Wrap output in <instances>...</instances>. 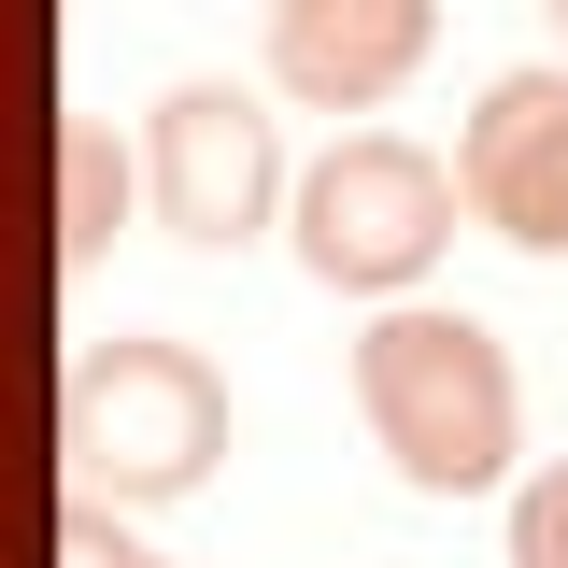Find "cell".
Returning <instances> with one entry per match:
<instances>
[{"instance_id": "10", "label": "cell", "mask_w": 568, "mask_h": 568, "mask_svg": "<svg viewBox=\"0 0 568 568\" xmlns=\"http://www.w3.org/2000/svg\"><path fill=\"white\" fill-rule=\"evenodd\" d=\"M555 43H568V0H555Z\"/></svg>"}, {"instance_id": "5", "label": "cell", "mask_w": 568, "mask_h": 568, "mask_svg": "<svg viewBox=\"0 0 568 568\" xmlns=\"http://www.w3.org/2000/svg\"><path fill=\"white\" fill-rule=\"evenodd\" d=\"M455 200L484 213L511 256H568V58L497 71L455 129Z\"/></svg>"}, {"instance_id": "8", "label": "cell", "mask_w": 568, "mask_h": 568, "mask_svg": "<svg viewBox=\"0 0 568 568\" xmlns=\"http://www.w3.org/2000/svg\"><path fill=\"white\" fill-rule=\"evenodd\" d=\"M511 568H568V455L511 484Z\"/></svg>"}, {"instance_id": "1", "label": "cell", "mask_w": 568, "mask_h": 568, "mask_svg": "<svg viewBox=\"0 0 568 568\" xmlns=\"http://www.w3.org/2000/svg\"><path fill=\"white\" fill-rule=\"evenodd\" d=\"M355 413L384 440V469L413 497H484L511 484V440H526V384H511V342L484 313H369L355 327Z\"/></svg>"}, {"instance_id": "9", "label": "cell", "mask_w": 568, "mask_h": 568, "mask_svg": "<svg viewBox=\"0 0 568 568\" xmlns=\"http://www.w3.org/2000/svg\"><path fill=\"white\" fill-rule=\"evenodd\" d=\"M58 568H156V555H142L100 497H71V511H58Z\"/></svg>"}, {"instance_id": "7", "label": "cell", "mask_w": 568, "mask_h": 568, "mask_svg": "<svg viewBox=\"0 0 568 568\" xmlns=\"http://www.w3.org/2000/svg\"><path fill=\"white\" fill-rule=\"evenodd\" d=\"M114 213H129V156H114L100 114H71V129H58V256H71V271L114 256Z\"/></svg>"}, {"instance_id": "3", "label": "cell", "mask_w": 568, "mask_h": 568, "mask_svg": "<svg viewBox=\"0 0 568 568\" xmlns=\"http://www.w3.org/2000/svg\"><path fill=\"white\" fill-rule=\"evenodd\" d=\"M71 455H85V497H100V511L213 484V455H227V384H213V355L156 342V327L100 342L71 369Z\"/></svg>"}, {"instance_id": "6", "label": "cell", "mask_w": 568, "mask_h": 568, "mask_svg": "<svg viewBox=\"0 0 568 568\" xmlns=\"http://www.w3.org/2000/svg\"><path fill=\"white\" fill-rule=\"evenodd\" d=\"M440 43V0H271V85L313 114H384Z\"/></svg>"}, {"instance_id": "2", "label": "cell", "mask_w": 568, "mask_h": 568, "mask_svg": "<svg viewBox=\"0 0 568 568\" xmlns=\"http://www.w3.org/2000/svg\"><path fill=\"white\" fill-rule=\"evenodd\" d=\"M284 242H298V271L327 284V298H413L440 271V242H455V171L398 129H342L313 171H298V200H284Z\"/></svg>"}, {"instance_id": "4", "label": "cell", "mask_w": 568, "mask_h": 568, "mask_svg": "<svg viewBox=\"0 0 568 568\" xmlns=\"http://www.w3.org/2000/svg\"><path fill=\"white\" fill-rule=\"evenodd\" d=\"M142 200H156V227L171 242H200V256H227V242H256L298 185H284V129L256 85H171L156 114H142Z\"/></svg>"}]
</instances>
